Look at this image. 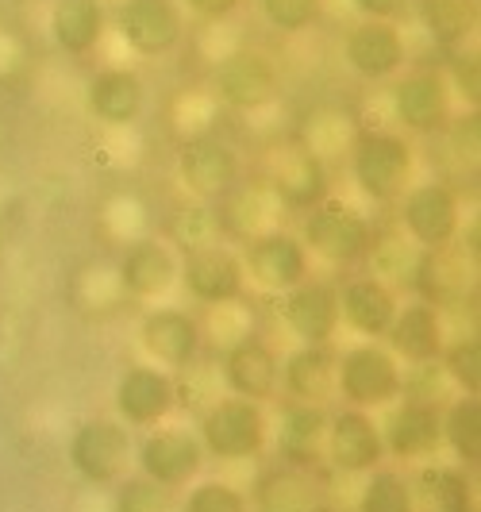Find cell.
I'll use <instances>...</instances> for the list:
<instances>
[{
	"label": "cell",
	"instance_id": "cell-1",
	"mask_svg": "<svg viewBox=\"0 0 481 512\" xmlns=\"http://www.w3.org/2000/svg\"><path fill=\"white\" fill-rule=\"evenodd\" d=\"M416 178V147L401 131L366 128L351 143V181L374 205H393Z\"/></svg>",
	"mask_w": 481,
	"mask_h": 512
},
{
	"label": "cell",
	"instance_id": "cell-2",
	"mask_svg": "<svg viewBox=\"0 0 481 512\" xmlns=\"http://www.w3.org/2000/svg\"><path fill=\"white\" fill-rule=\"evenodd\" d=\"M405 393V366L385 343H351L335 355V397L347 409L385 412Z\"/></svg>",
	"mask_w": 481,
	"mask_h": 512
},
{
	"label": "cell",
	"instance_id": "cell-3",
	"mask_svg": "<svg viewBox=\"0 0 481 512\" xmlns=\"http://www.w3.org/2000/svg\"><path fill=\"white\" fill-rule=\"evenodd\" d=\"M197 439L204 455L220 462H254L270 451V412L258 401L216 397L197 420Z\"/></svg>",
	"mask_w": 481,
	"mask_h": 512
},
{
	"label": "cell",
	"instance_id": "cell-4",
	"mask_svg": "<svg viewBox=\"0 0 481 512\" xmlns=\"http://www.w3.org/2000/svg\"><path fill=\"white\" fill-rule=\"evenodd\" d=\"M301 243L308 258H320L324 266H335V270H355L358 262H366L378 251L374 224L343 201H324L312 212H304Z\"/></svg>",
	"mask_w": 481,
	"mask_h": 512
},
{
	"label": "cell",
	"instance_id": "cell-5",
	"mask_svg": "<svg viewBox=\"0 0 481 512\" xmlns=\"http://www.w3.org/2000/svg\"><path fill=\"white\" fill-rule=\"evenodd\" d=\"M178 285L193 305L228 308L239 305L247 293V270L235 247L224 239H208L201 247H189L178 262Z\"/></svg>",
	"mask_w": 481,
	"mask_h": 512
},
{
	"label": "cell",
	"instance_id": "cell-6",
	"mask_svg": "<svg viewBox=\"0 0 481 512\" xmlns=\"http://www.w3.org/2000/svg\"><path fill=\"white\" fill-rule=\"evenodd\" d=\"M451 112H455V97L443 70H405L393 77L389 85V116L401 128L405 139L420 135H439L451 128Z\"/></svg>",
	"mask_w": 481,
	"mask_h": 512
},
{
	"label": "cell",
	"instance_id": "cell-7",
	"mask_svg": "<svg viewBox=\"0 0 481 512\" xmlns=\"http://www.w3.org/2000/svg\"><path fill=\"white\" fill-rule=\"evenodd\" d=\"M204 462H208V455H204L201 439H197L193 428H166V424H158L143 439H135L131 466H135L139 478L178 493V489H189L201 478Z\"/></svg>",
	"mask_w": 481,
	"mask_h": 512
},
{
	"label": "cell",
	"instance_id": "cell-8",
	"mask_svg": "<svg viewBox=\"0 0 481 512\" xmlns=\"http://www.w3.org/2000/svg\"><path fill=\"white\" fill-rule=\"evenodd\" d=\"M70 466L81 482L89 486H120L135 459V436L127 432L120 420H85L77 424L70 436Z\"/></svg>",
	"mask_w": 481,
	"mask_h": 512
},
{
	"label": "cell",
	"instance_id": "cell-9",
	"mask_svg": "<svg viewBox=\"0 0 481 512\" xmlns=\"http://www.w3.org/2000/svg\"><path fill=\"white\" fill-rule=\"evenodd\" d=\"M178 178L189 197H197L204 205H220L243 185V158L228 139L212 131L189 135L178 147Z\"/></svg>",
	"mask_w": 481,
	"mask_h": 512
},
{
	"label": "cell",
	"instance_id": "cell-10",
	"mask_svg": "<svg viewBox=\"0 0 481 512\" xmlns=\"http://www.w3.org/2000/svg\"><path fill=\"white\" fill-rule=\"evenodd\" d=\"M112 409L127 432H151L178 412V382L154 362H135L116 378Z\"/></svg>",
	"mask_w": 481,
	"mask_h": 512
},
{
	"label": "cell",
	"instance_id": "cell-11",
	"mask_svg": "<svg viewBox=\"0 0 481 512\" xmlns=\"http://www.w3.org/2000/svg\"><path fill=\"white\" fill-rule=\"evenodd\" d=\"M208 85L216 101L228 104L231 112H262L281 97V74L274 58L254 47H239L216 58Z\"/></svg>",
	"mask_w": 481,
	"mask_h": 512
},
{
	"label": "cell",
	"instance_id": "cell-12",
	"mask_svg": "<svg viewBox=\"0 0 481 512\" xmlns=\"http://www.w3.org/2000/svg\"><path fill=\"white\" fill-rule=\"evenodd\" d=\"M401 205V228L428 255L447 251L462 231V197L447 181H412Z\"/></svg>",
	"mask_w": 481,
	"mask_h": 512
},
{
	"label": "cell",
	"instance_id": "cell-13",
	"mask_svg": "<svg viewBox=\"0 0 481 512\" xmlns=\"http://www.w3.org/2000/svg\"><path fill=\"white\" fill-rule=\"evenodd\" d=\"M381 443H385V459L397 462H428L443 447V405L435 397H412L401 393V401H393L385 409Z\"/></svg>",
	"mask_w": 481,
	"mask_h": 512
},
{
	"label": "cell",
	"instance_id": "cell-14",
	"mask_svg": "<svg viewBox=\"0 0 481 512\" xmlns=\"http://www.w3.org/2000/svg\"><path fill=\"white\" fill-rule=\"evenodd\" d=\"M243 270L247 285H258L262 293H289L293 285L312 278V258L304 251L301 235L285 228H266L243 243Z\"/></svg>",
	"mask_w": 481,
	"mask_h": 512
},
{
	"label": "cell",
	"instance_id": "cell-15",
	"mask_svg": "<svg viewBox=\"0 0 481 512\" xmlns=\"http://www.w3.org/2000/svg\"><path fill=\"white\" fill-rule=\"evenodd\" d=\"M139 347L147 351V359L162 370H189L197 366L204 351V328L201 320L185 308L158 305L147 308L139 320Z\"/></svg>",
	"mask_w": 481,
	"mask_h": 512
},
{
	"label": "cell",
	"instance_id": "cell-16",
	"mask_svg": "<svg viewBox=\"0 0 481 512\" xmlns=\"http://www.w3.org/2000/svg\"><path fill=\"white\" fill-rule=\"evenodd\" d=\"M116 35L139 58H166L185 39V16L178 0H120Z\"/></svg>",
	"mask_w": 481,
	"mask_h": 512
},
{
	"label": "cell",
	"instance_id": "cell-17",
	"mask_svg": "<svg viewBox=\"0 0 481 512\" xmlns=\"http://www.w3.org/2000/svg\"><path fill=\"white\" fill-rule=\"evenodd\" d=\"M220 378L228 397H243V401H274L281 393V355L274 351L270 339L262 335H239L231 339L224 362H220Z\"/></svg>",
	"mask_w": 481,
	"mask_h": 512
},
{
	"label": "cell",
	"instance_id": "cell-18",
	"mask_svg": "<svg viewBox=\"0 0 481 512\" xmlns=\"http://www.w3.org/2000/svg\"><path fill=\"white\" fill-rule=\"evenodd\" d=\"M324 462L335 474H347V478H362V474L385 466V443H381L378 420L370 412L347 409V405L328 412Z\"/></svg>",
	"mask_w": 481,
	"mask_h": 512
},
{
	"label": "cell",
	"instance_id": "cell-19",
	"mask_svg": "<svg viewBox=\"0 0 481 512\" xmlns=\"http://www.w3.org/2000/svg\"><path fill=\"white\" fill-rule=\"evenodd\" d=\"M281 324L297 339V347H331L339 335V285L328 278H304L281 293Z\"/></svg>",
	"mask_w": 481,
	"mask_h": 512
},
{
	"label": "cell",
	"instance_id": "cell-20",
	"mask_svg": "<svg viewBox=\"0 0 481 512\" xmlns=\"http://www.w3.org/2000/svg\"><path fill=\"white\" fill-rule=\"evenodd\" d=\"M343 62L362 81H393L408 66V39L401 24L381 20H358L343 39Z\"/></svg>",
	"mask_w": 481,
	"mask_h": 512
},
{
	"label": "cell",
	"instance_id": "cell-21",
	"mask_svg": "<svg viewBox=\"0 0 481 512\" xmlns=\"http://www.w3.org/2000/svg\"><path fill=\"white\" fill-rule=\"evenodd\" d=\"M178 262L181 255L170 239L143 235L124 247V255L116 262V278L135 301H162L178 289Z\"/></svg>",
	"mask_w": 481,
	"mask_h": 512
},
{
	"label": "cell",
	"instance_id": "cell-22",
	"mask_svg": "<svg viewBox=\"0 0 481 512\" xmlns=\"http://www.w3.org/2000/svg\"><path fill=\"white\" fill-rule=\"evenodd\" d=\"M401 366H435L443 347H447V320H443V308L416 297L397 308L389 332L381 339Z\"/></svg>",
	"mask_w": 481,
	"mask_h": 512
},
{
	"label": "cell",
	"instance_id": "cell-23",
	"mask_svg": "<svg viewBox=\"0 0 481 512\" xmlns=\"http://www.w3.org/2000/svg\"><path fill=\"white\" fill-rule=\"evenodd\" d=\"M324 439H328V409L324 405H297L289 401L281 409L278 424H270V447L278 466L289 470H316L324 462Z\"/></svg>",
	"mask_w": 481,
	"mask_h": 512
},
{
	"label": "cell",
	"instance_id": "cell-24",
	"mask_svg": "<svg viewBox=\"0 0 481 512\" xmlns=\"http://www.w3.org/2000/svg\"><path fill=\"white\" fill-rule=\"evenodd\" d=\"M397 308H401L397 289L378 274H358L347 278V285H339V324H347L366 343L385 339Z\"/></svg>",
	"mask_w": 481,
	"mask_h": 512
},
{
	"label": "cell",
	"instance_id": "cell-25",
	"mask_svg": "<svg viewBox=\"0 0 481 512\" xmlns=\"http://www.w3.org/2000/svg\"><path fill=\"white\" fill-rule=\"evenodd\" d=\"M85 108L93 120H101L108 128H127L147 108V81L127 66L97 70L85 85Z\"/></svg>",
	"mask_w": 481,
	"mask_h": 512
},
{
	"label": "cell",
	"instance_id": "cell-26",
	"mask_svg": "<svg viewBox=\"0 0 481 512\" xmlns=\"http://www.w3.org/2000/svg\"><path fill=\"white\" fill-rule=\"evenodd\" d=\"M408 482L416 512H478V482L455 462H424Z\"/></svg>",
	"mask_w": 481,
	"mask_h": 512
},
{
	"label": "cell",
	"instance_id": "cell-27",
	"mask_svg": "<svg viewBox=\"0 0 481 512\" xmlns=\"http://www.w3.org/2000/svg\"><path fill=\"white\" fill-rule=\"evenodd\" d=\"M278 205L293 208V212H312L316 205L331 201V174L324 158L316 151H289L274 170L270 181Z\"/></svg>",
	"mask_w": 481,
	"mask_h": 512
},
{
	"label": "cell",
	"instance_id": "cell-28",
	"mask_svg": "<svg viewBox=\"0 0 481 512\" xmlns=\"http://www.w3.org/2000/svg\"><path fill=\"white\" fill-rule=\"evenodd\" d=\"M281 393L297 405H324L335 397V351L293 347L281 359Z\"/></svg>",
	"mask_w": 481,
	"mask_h": 512
},
{
	"label": "cell",
	"instance_id": "cell-29",
	"mask_svg": "<svg viewBox=\"0 0 481 512\" xmlns=\"http://www.w3.org/2000/svg\"><path fill=\"white\" fill-rule=\"evenodd\" d=\"M104 24L108 16L101 0H58L51 12V39L62 54L85 58L101 47Z\"/></svg>",
	"mask_w": 481,
	"mask_h": 512
},
{
	"label": "cell",
	"instance_id": "cell-30",
	"mask_svg": "<svg viewBox=\"0 0 481 512\" xmlns=\"http://www.w3.org/2000/svg\"><path fill=\"white\" fill-rule=\"evenodd\" d=\"M412 16L443 51H462L478 31V0H412Z\"/></svg>",
	"mask_w": 481,
	"mask_h": 512
},
{
	"label": "cell",
	"instance_id": "cell-31",
	"mask_svg": "<svg viewBox=\"0 0 481 512\" xmlns=\"http://www.w3.org/2000/svg\"><path fill=\"white\" fill-rule=\"evenodd\" d=\"M443 447L451 451L455 466L478 470L481 466V397H462L443 405Z\"/></svg>",
	"mask_w": 481,
	"mask_h": 512
},
{
	"label": "cell",
	"instance_id": "cell-32",
	"mask_svg": "<svg viewBox=\"0 0 481 512\" xmlns=\"http://www.w3.org/2000/svg\"><path fill=\"white\" fill-rule=\"evenodd\" d=\"M258 505L262 512H324L320 509V489L308 470L278 466L258 482Z\"/></svg>",
	"mask_w": 481,
	"mask_h": 512
},
{
	"label": "cell",
	"instance_id": "cell-33",
	"mask_svg": "<svg viewBox=\"0 0 481 512\" xmlns=\"http://www.w3.org/2000/svg\"><path fill=\"white\" fill-rule=\"evenodd\" d=\"M355 512H416L408 470H401V466H378V470L362 474Z\"/></svg>",
	"mask_w": 481,
	"mask_h": 512
},
{
	"label": "cell",
	"instance_id": "cell-34",
	"mask_svg": "<svg viewBox=\"0 0 481 512\" xmlns=\"http://www.w3.org/2000/svg\"><path fill=\"white\" fill-rule=\"evenodd\" d=\"M439 370L447 374V382L455 385L462 397H481V339L474 332L447 339Z\"/></svg>",
	"mask_w": 481,
	"mask_h": 512
},
{
	"label": "cell",
	"instance_id": "cell-35",
	"mask_svg": "<svg viewBox=\"0 0 481 512\" xmlns=\"http://www.w3.org/2000/svg\"><path fill=\"white\" fill-rule=\"evenodd\" d=\"M178 512H251V497L224 478H197L185 489Z\"/></svg>",
	"mask_w": 481,
	"mask_h": 512
},
{
	"label": "cell",
	"instance_id": "cell-36",
	"mask_svg": "<svg viewBox=\"0 0 481 512\" xmlns=\"http://www.w3.org/2000/svg\"><path fill=\"white\" fill-rule=\"evenodd\" d=\"M262 20L281 35H301L324 20V0H254Z\"/></svg>",
	"mask_w": 481,
	"mask_h": 512
},
{
	"label": "cell",
	"instance_id": "cell-37",
	"mask_svg": "<svg viewBox=\"0 0 481 512\" xmlns=\"http://www.w3.org/2000/svg\"><path fill=\"white\" fill-rule=\"evenodd\" d=\"M116 512H174V493L135 474L116 489Z\"/></svg>",
	"mask_w": 481,
	"mask_h": 512
},
{
	"label": "cell",
	"instance_id": "cell-38",
	"mask_svg": "<svg viewBox=\"0 0 481 512\" xmlns=\"http://www.w3.org/2000/svg\"><path fill=\"white\" fill-rule=\"evenodd\" d=\"M447 85H451V97H462V101L470 104V112H478V58L466 51H455V58H451V70H447Z\"/></svg>",
	"mask_w": 481,
	"mask_h": 512
},
{
	"label": "cell",
	"instance_id": "cell-39",
	"mask_svg": "<svg viewBox=\"0 0 481 512\" xmlns=\"http://www.w3.org/2000/svg\"><path fill=\"white\" fill-rule=\"evenodd\" d=\"M362 20H381V24H401L412 16V0H351Z\"/></svg>",
	"mask_w": 481,
	"mask_h": 512
},
{
	"label": "cell",
	"instance_id": "cell-40",
	"mask_svg": "<svg viewBox=\"0 0 481 512\" xmlns=\"http://www.w3.org/2000/svg\"><path fill=\"white\" fill-rule=\"evenodd\" d=\"M185 8L193 16L208 20V24H224V20H231L243 8V0H185Z\"/></svg>",
	"mask_w": 481,
	"mask_h": 512
}]
</instances>
